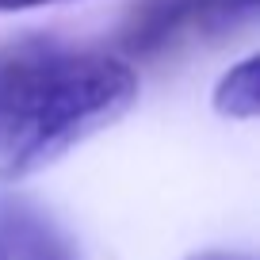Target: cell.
<instances>
[{
	"mask_svg": "<svg viewBox=\"0 0 260 260\" xmlns=\"http://www.w3.org/2000/svg\"><path fill=\"white\" fill-rule=\"evenodd\" d=\"M187 260H252L245 252H230V249H207V252H191Z\"/></svg>",
	"mask_w": 260,
	"mask_h": 260,
	"instance_id": "cell-7",
	"label": "cell"
},
{
	"mask_svg": "<svg viewBox=\"0 0 260 260\" xmlns=\"http://www.w3.org/2000/svg\"><path fill=\"white\" fill-rule=\"evenodd\" d=\"M138 100V73L104 54H39L0 73V176L54 165Z\"/></svg>",
	"mask_w": 260,
	"mask_h": 260,
	"instance_id": "cell-1",
	"label": "cell"
},
{
	"mask_svg": "<svg viewBox=\"0 0 260 260\" xmlns=\"http://www.w3.org/2000/svg\"><path fill=\"white\" fill-rule=\"evenodd\" d=\"M50 4H65V0H0V16H16V12L50 8Z\"/></svg>",
	"mask_w": 260,
	"mask_h": 260,
	"instance_id": "cell-6",
	"label": "cell"
},
{
	"mask_svg": "<svg viewBox=\"0 0 260 260\" xmlns=\"http://www.w3.org/2000/svg\"><path fill=\"white\" fill-rule=\"evenodd\" d=\"M260 0H203L199 4V19H195V31L203 35H222L234 31V27L249 23L256 16Z\"/></svg>",
	"mask_w": 260,
	"mask_h": 260,
	"instance_id": "cell-5",
	"label": "cell"
},
{
	"mask_svg": "<svg viewBox=\"0 0 260 260\" xmlns=\"http://www.w3.org/2000/svg\"><path fill=\"white\" fill-rule=\"evenodd\" d=\"M199 4L203 0H149L130 23L126 46L134 54H153L165 42H172L180 31H195Z\"/></svg>",
	"mask_w": 260,
	"mask_h": 260,
	"instance_id": "cell-3",
	"label": "cell"
},
{
	"mask_svg": "<svg viewBox=\"0 0 260 260\" xmlns=\"http://www.w3.org/2000/svg\"><path fill=\"white\" fill-rule=\"evenodd\" d=\"M0 249L4 260H77L61 230L19 199L0 203Z\"/></svg>",
	"mask_w": 260,
	"mask_h": 260,
	"instance_id": "cell-2",
	"label": "cell"
},
{
	"mask_svg": "<svg viewBox=\"0 0 260 260\" xmlns=\"http://www.w3.org/2000/svg\"><path fill=\"white\" fill-rule=\"evenodd\" d=\"M211 104L222 119H237V122L256 119L260 115V54H249L237 65H230L214 84Z\"/></svg>",
	"mask_w": 260,
	"mask_h": 260,
	"instance_id": "cell-4",
	"label": "cell"
},
{
	"mask_svg": "<svg viewBox=\"0 0 260 260\" xmlns=\"http://www.w3.org/2000/svg\"><path fill=\"white\" fill-rule=\"evenodd\" d=\"M0 260H4V249H0Z\"/></svg>",
	"mask_w": 260,
	"mask_h": 260,
	"instance_id": "cell-8",
	"label": "cell"
}]
</instances>
